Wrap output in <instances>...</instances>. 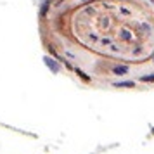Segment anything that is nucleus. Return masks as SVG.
<instances>
[{
    "label": "nucleus",
    "mask_w": 154,
    "mask_h": 154,
    "mask_svg": "<svg viewBox=\"0 0 154 154\" xmlns=\"http://www.w3.org/2000/svg\"><path fill=\"white\" fill-rule=\"evenodd\" d=\"M40 17L45 49L83 83H154V0H49Z\"/></svg>",
    "instance_id": "f257e3e1"
}]
</instances>
